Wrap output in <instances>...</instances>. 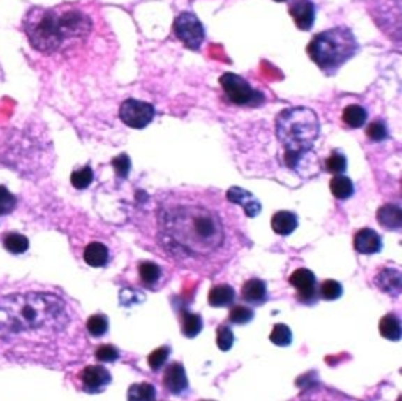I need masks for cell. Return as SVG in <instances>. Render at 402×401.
<instances>
[{
	"instance_id": "cell-21",
	"label": "cell",
	"mask_w": 402,
	"mask_h": 401,
	"mask_svg": "<svg viewBox=\"0 0 402 401\" xmlns=\"http://www.w3.org/2000/svg\"><path fill=\"white\" fill-rule=\"evenodd\" d=\"M330 191L335 198L348 200L354 196L355 187L349 177H344V175H335V177H333L330 181Z\"/></svg>"
},
{
	"instance_id": "cell-31",
	"label": "cell",
	"mask_w": 402,
	"mask_h": 401,
	"mask_svg": "<svg viewBox=\"0 0 402 401\" xmlns=\"http://www.w3.org/2000/svg\"><path fill=\"white\" fill-rule=\"evenodd\" d=\"M270 342L276 347H288L292 343V332L286 324H275L270 332Z\"/></svg>"
},
{
	"instance_id": "cell-1",
	"label": "cell",
	"mask_w": 402,
	"mask_h": 401,
	"mask_svg": "<svg viewBox=\"0 0 402 401\" xmlns=\"http://www.w3.org/2000/svg\"><path fill=\"white\" fill-rule=\"evenodd\" d=\"M157 241L174 260L212 265L226 258L236 240L231 214L217 196L198 191L165 192L156 210Z\"/></svg>"
},
{
	"instance_id": "cell-33",
	"label": "cell",
	"mask_w": 402,
	"mask_h": 401,
	"mask_svg": "<svg viewBox=\"0 0 402 401\" xmlns=\"http://www.w3.org/2000/svg\"><path fill=\"white\" fill-rule=\"evenodd\" d=\"M170 354H172V348L170 347H161L154 349L148 357V365L153 372H159V370L165 365Z\"/></svg>"
},
{
	"instance_id": "cell-36",
	"label": "cell",
	"mask_w": 402,
	"mask_h": 401,
	"mask_svg": "<svg viewBox=\"0 0 402 401\" xmlns=\"http://www.w3.org/2000/svg\"><path fill=\"white\" fill-rule=\"evenodd\" d=\"M234 343V334L226 324H220L217 329V347L220 351H230Z\"/></svg>"
},
{
	"instance_id": "cell-15",
	"label": "cell",
	"mask_w": 402,
	"mask_h": 401,
	"mask_svg": "<svg viewBox=\"0 0 402 401\" xmlns=\"http://www.w3.org/2000/svg\"><path fill=\"white\" fill-rule=\"evenodd\" d=\"M375 285L380 288V291L398 296L402 290V274L394 268H385L375 275Z\"/></svg>"
},
{
	"instance_id": "cell-9",
	"label": "cell",
	"mask_w": 402,
	"mask_h": 401,
	"mask_svg": "<svg viewBox=\"0 0 402 401\" xmlns=\"http://www.w3.org/2000/svg\"><path fill=\"white\" fill-rule=\"evenodd\" d=\"M289 284L297 290V296L302 302L311 304L316 300V275L310 269H295L289 277Z\"/></svg>"
},
{
	"instance_id": "cell-37",
	"label": "cell",
	"mask_w": 402,
	"mask_h": 401,
	"mask_svg": "<svg viewBox=\"0 0 402 401\" xmlns=\"http://www.w3.org/2000/svg\"><path fill=\"white\" fill-rule=\"evenodd\" d=\"M366 136L369 137L373 142H382L385 140L388 137V129L387 124L383 122H373L366 128Z\"/></svg>"
},
{
	"instance_id": "cell-38",
	"label": "cell",
	"mask_w": 402,
	"mask_h": 401,
	"mask_svg": "<svg viewBox=\"0 0 402 401\" xmlns=\"http://www.w3.org/2000/svg\"><path fill=\"white\" fill-rule=\"evenodd\" d=\"M94 357H96L99 362H117L119 359V351L118 348L113 347V344H103V347L96 349Z\"/></svg>"
},
{
	"instance_id": "cell-7",
	"label": "cell",
	"mask_w": 402,
	"mask_h": 401,
	"mask_svg": "<svg viewBox=\"0 0 402 401\" xmlns=\"http://www.w3.org/2000/svg\"><path fill=\"white\" fill-rule=\"evenodd\" d=\"M173 34L191 51H198L204 43V26L192 11H182L173 22Z\"/></svg>"
},
{
	"instance_id": "cell-26",
	"label": "cell",
	"mask_w": 402,
	"mask_h": 401,
	"mask_svg": "<svg viewBox=\"0 0 402 401\" xmlns=\"http://www.w3.org/2000/svg\"><path fill=\"white\" fill-rule=\"evenodd\" d=\"M29 238L21 233H8L3 236V247L13 255H22L29 250Z\"/></svg>"
},
{
	"instance_id": "cell-35",
	"label": "cell",
	"mask_w": 402,
	"mask_h": 401,
	"mask_svg": "<svg viewBox=\"0 0 402 401\" xmlns=\"http://www.w3.org/2000/svg\"><path fill=\"white\" fill-rule=\"evenodd\" d=\"M17 205L16 197L6 189L5 186H0V216H6L15 211Z\"/></svg>"
},
{
	"instance_id": "cell-34",
	"label": "cell",
	"mask_w": 402,
	"mask_h": 401,
	"mask_svg": "<svg viewBox=\"0 0 402 401\" xmlns=\"http://www.w3.org/2000/svg\"><path fill=\"white\" fill-rule=\"evenodd\" d=\"M253 318H255V312L247 305H236L234 309H231L230 312V321L239 326L250 323Z\"/></svg>"
},
{
	"instance_id": "cell-10",
	"label": "cell",
	"mask_w": 402,
	"mask_h": 401,
	"mask_svg": "<svg viewBox=\"0 0 402 401\" xmlns=\"http://www.w3.org/2000/svg\"><path fill=\"white\" fill-rule=\"evenodd\" d=\"M82 388L88 393H99L112 382V374L103 365H88L80 373Z\"/></svg>"
},
{
	"instance_id": "cell-12",
	"label": "cell",
	"mask_w": 402,
	"mask_h": 401,
	"mask_svg": "<svg viewBox=\"0 0 402 401\" xmlns=\"http://www.w3.org/2000/svg\"><path fill=\"white\" fill-rule=\"evenodd\" d=\"M226 200L232 205H241L247 217H256L262 208L260 200H258L251 192L245 191L244 187L237 186L230 187V189L226 191Z\"/></svg>"
},
{
	"instance_id": "cell-19",
	"label": "cell",
	"mask_w": 402,
	"mask_h": 401,
	"mask_svg": "<svg viewBox=\"0 0 402 401\" xmlns=\"http://www.w3.org/2000/svg\"><path fill=\"white\" fill-rule=\"evenodd\" d=\"M297 225L299 219L291 211H278L272 216V230L280 236L291 235Z\"/></svg>"
},
{
	"instance_id": "cell-18",
	"label": "cell",
	"mask_w": 402,
	"mask_h": 401,
	"mask_svg": "<svg viewBox=\"0 0 402 401\" xmlns=\"http://www.w3.org/2000/svg\"><path fill=\"white\" fill-rule=\"evenodd\" d=\"M236 299V291L234 288L222 284V285H216L211 288L209 294H207V300H209L211 307H217V309H222V307H230L232 305Z\"/></svg>"
},
{
	"instance_id": "cell-22",
	"label": "cell",
	"mask_w": 402,
	"mask_h": 401,
	"mask_svg": "<svg viewBox=\"0 0 402 401\" xmlns=\"http://www.w3.org/2000/svg\"><path fill=\"white\" fill-rule=\"evenodd\" d=\"M379 332L383 338H387V340H392V342L401 340L402 329H401L399 318L396 315H392V313L383 316L379 323Z\"/></svg>"
},
{
	"instance_id": "cell-39",
	"label": "cell",
	"mask_w": 402,
	"mask_h": 401,
	"mask_svg": "<svg viewBox=\"0 0 402 401\" xmlns=\"http://www.w3.org/2000/svg\"><path fill=\"white\" fill-rule=\"evenodd\" d=\"M112 167L115 168L117 177L128 178V175L131 172V158L126 153L118 154L117 158L112 161Z\"/></svg>"
},
{
	"instance_id": "cell-3",
	"label": "cell",
	"mask_w": 402,
	"mask_h": 401,
	"mask_svg": "<svg viewBox=\"0 0 402 401\" xmlns=\"http://www.w3.org/2000/svg\"><path fill=\"white\" fill-rule=\"evenodd\" d=\"M22 29L31 48L41 54H54L84 41L91 32L93 22L84 11L69 5L34 7L24 16Z\"/></svg>"
},
{
	"instance_id": "cell-2",
	"label": "cell",
	"mask_w": 402,
	"mask_h": 401,
	"mask_svg": "<svg viewBox=\"0 0 402 401\" xmlns=\"http://www.w3.org/2000/svg\"><path fill=\"white\" fill-rule=\"evenodd\" d=\"M69 323L68 305L57 294L25 291L0 299V340L3 342L60 334Z\"/></svg>"
},
{
	"instance_id": "cell-23",
	"label": "cell",
	"mask_w": 402,
	"mask_h": 401,
	"mask_svg": "<svg viewBox=\"0 0 402 401\" xmlns=\"http://www.w3.org/2000/svg\"><path fill=\"white\" fill-rule=\"evenodd\" d=\"M181 330H182V335L184 337L195 338L201 330H203V319H201L198 313L182 312Z\"/></svg>"
},
{
	"instance_id": "cell-28",
	"label": "cell",
	"mask_w": 402,
	"mask_h": 401,
	"mask_svg": "<svg viewBox=\"0 0 402 401\" xmlns=\"http://www.w3.org/2000/svg\"><path fill=\"white\" fill-rule=\"evenodd\" d=\"M87 330L91 337H103L109 330V318L103 313H98V315H93L87 319Z\"/></svg>"
},
{
	"instance_id": "cell-4",
	"label": "cell",
	"mask_w": 402,
	"mask_h": 401,
	"mask_svg": "<svg viewBox=\"0 0 402 401\" xmlns=\"http://www.w3.org/2000/svg\"><path fill=\"white\" fill-rule=\"evenodd\" d=\"M319 118L308 108H289L281 110L275 118L276 139L285 148V162L292 170L313 152L319 136Z\"/></svg>"
},
{
	"instance_id": "cell-5",
	"label": "cell",
	"mask_w": 402,
	"mask_h": 401,
	"mask_svg": "<svg viewBox=\"0 0 402 401\" xmlns=\"http://www.w3.org/2000/svg\"><path fill=\"white\" fill-rule=\"evenodd\" d=\"M360 45L354 32L345 26H336L313 36L306 52L327 76H333L350 59H354Z\"/></svg>"
},
{
	"instance_id": "cell-30",
	"label": "cell",
	"mask_w": 402,
	"mask_h": 401,
	"mask_svg": "<svg viewBox=\"0 0 402 401\" xmlns=\"http://www.w3.org/2000/svg\"><path fill=\"white\" fill-rule=\"evenodd\" d=\"M93 180H94V173L90 166H85L79 168V170H74L71 175V184L79 191L87 189L88 186H91Z\"/></svg>"
},
{
	"instance_id": "cell-29",
	"label": "cell",
	"mask_w": 402,
	"mask_h": 401,
	"mask_svg": "<svg viewBox=\"0 0 402 401\" xmlns=\"http://www.w3.org/2000/svg\"><path fill=\"white\" fill-rule=\"evenodd\" d=\"M325 170L333 175H344L348 170V158L338 150H333L329 159L325 161Z\"/></svg>"
},
{
	"instance_id": "cell-24",
	"label": "cell",
	"mask_w": 402,
	"mask_h": 401,
	"mask_svg": "<svg viewBox=\"0 0 402 401\" xmlns=\"http://www.w3.org/2000/svg\"><path fill=\"white\" fill-rule=\"evenodd\" d=\"M368 120V112L358 104H350L343 110V122L349 128H362Z\"/></svg>"
},
{
	"instance_id": "cell-41",
	"label": "cell",
	"mask_w": 402,
	"mask_h": 401,
	"mask_svg": "<svg viewBox=\"0 0 402 401\" xmlns=\"http://www.w3.org/2000/svg\"><path fill=\"white\" fill-rule=\"evenodd\" d=\"M274 2H288V0H274Z\"/></svg>"
},
{
	"instance_id": "cell-16",
	"label": "cell",
	"mask_w": 402,
	"mask_h": 401,
	"mask_svg": "<svg viewBox=\"0 0 402 401\" xmlns=\"http://www.w3.org/2000/svg\"><path fill=\"white\" fill-rule=\"evenodd\" d=\"M242 298L245 302L261 305L267 300V285L261 279H248L242 285Z\"/></svg>"
},
{
	"instance_id": "cell-11",
	"label": "cell",
	"mask_w": 402,
	"mask_h": 401,
	"mask_svg": "<svg viewBox=\"0 0 402 401\" xmlns=\"http://www.w3.org/2000/svg\"><path fill=\"white\" fill-rule=\"evenodd\" d=\"M289 15L295 22L299 30L308 32L316 21V7L311 0H292L289 5Z\"/></svg>"
},
{
	"instance_id": "cell-14",
	"label": "cell",
	"mask_w": 402,
	"mask_h": 401,
	"mask_svg": "<svg viewBox=\"0 0 402 401\" xmlns=\"http://www.w3.org/2000/svg\"><path fill=\"white\" fill-rule=\"evenodd\" d=\"M163 386H165L168 388V392L173 395H181L187 391L188 381L182 363L173 362L172 365H168L165 368V373H163Z\"/></svg>"
},
{
	"instance_id": "cell-40",
	"label": "cell",
	"mask_w": 402,
	"mask_h": 401,
	"mask_svg": "<svg viewBox=\"0 0 402 401\" xmlns=\"http://www.w3.org/2000/svg\"><path fill=\"white\" fill-rule=\"evenodd\" d=\"M302 401H332V400L325 398V395H322V393H318V395H311V397H306Z\"/></svg>"
},
{
	"instance_id": "cell-6",
	"label": "cell",
	"mask_w": 402,
	"mask_h": 401,
	"mask_svg": "<svg viewBox=\"0 0 402 401\" xmlns=\"http://www.w3.org/2000/svg\"><path fill=\"white\" fill-rule=\"evenodd\" d=\"M220 85L225 92L226 98L232 104L241 108H260L266 103V95L255 87H251L242 76L234 73H225L220 76Z\"/></svg>"
},
{
	"instance_id": "cell-8",
	"label": "cell",
	"mask_w": 402,
	"mask_h": 401,
	"mask_svg": "<svg viewBox=\"0 0 402 401\" xmlns=\"http://www.w3.org/2000/svg\"><path fill=\"white\" fill-rule=\"evenodd\" d=\"M156 109L153 104L138 101V99H126L119 108V118L132 129H143L154 120Z\"/></svg>"
},
{
	"instance_id": "cell-20",
	"label": "cell",
	"mask_w": 402,
	"mask_h": 401,
	"mask_svg": "<svg viewBox=\"0 0 402 401\" xmlns=\"http://www.w3.org/2000/svg\"><path fill=\"white\" fill-rule=\"evenodd\" d=\"M84 260L88 266L103 268L109 263V249L100 242H91L85 247Z\"/></svg>"
},
{
	"instance_id": "cell-32",
	"label": "cell",
	"mask_w": 402,
	"mask_h": 401,
	"mask_svg": "<svg viewBox=\"0 0 402 401\" xmlns=\"http://www.w3.org/2000/svg\"><path fill=\"white\" fill-rule=\"evenodd\" d=\"M320 298L324 300H336L343 296V285L336 280H324L319 288Z\"/></svg>"
},
{
	"instance_id": "cell-25",
	"label": "cell",
	"mask_w": 402,
	"mask_h": 401,
	"mask_svg": "<svg viewBox=\"0 0 402 401\" xmlns=\"http://www.w3.org/2000/svg\"><path fill=\"white\" fill-rule=\"evenodd\" d=\"M156 387L148 382H137L128 391V401H156Z\"/></svg>"
},
{
	"instance_id": "cell-13",
	"label": "cell",
	"mask_w": 402,
	"mask_h": 401,
	"mask_svg": "<svg viewBox=\"0 0 402 401\" xmlns=\"http://www.w3.org/2000/svg\"><path fill=\"white\" fill-rule=\"evenodd\" d=\"M354 247L362 255H374L380 252L383 242L380 235L373 228H362L354 236Z\"/></svg>"
},
{
	"instance_id": "cell-27",
	"label": "cell",
	"mask_w": 402,
	"mask_h": 401,
	"mask_svg": "<svg viewBox=\"0 0 402 401\" xmlns=\"http://www.w3.org/2000/svg\"><path fill=\"white\" fill-rule=\"evenodd\" d=\"M138 274H140V280L147 286H154L157 282L161 280L162 271L159 265H156L153 261H143L138 266Z\"/></svg>"
},
{
	"instance_id": "cell-17",
	"label": "cell",
	"mask_w": 402,
	"mask_h": 401,
	"mask_svg": "<svg viewBox=\"0 0 402 401\" xmlns=\"http://www.w3.org/2000/svg\"><path fill=\"white\" fill-rule=\"evenodd\" d=\"M375 216L383 228L399 231L402 227V210L398 205H383L377 211Z\"/></svg>"
}]
</instances>
